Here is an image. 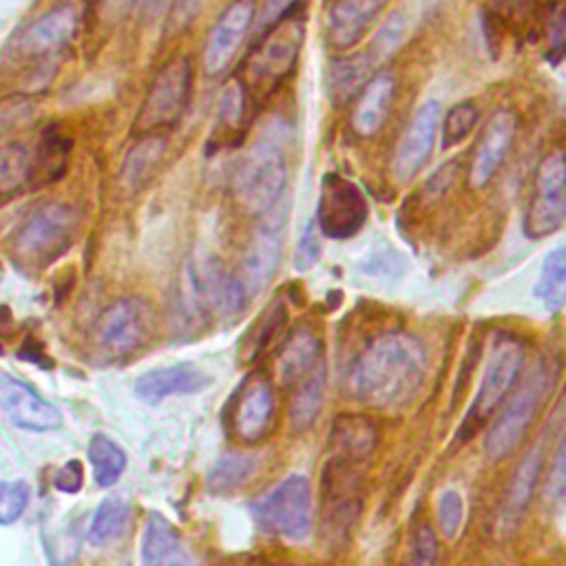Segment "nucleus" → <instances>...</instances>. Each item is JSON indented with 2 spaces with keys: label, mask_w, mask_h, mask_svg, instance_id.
I'll return each mask as SVG.
<instances>
[{
  "label": "nucleus",
  "mask_w": 566,
  "mask_h": 566,
  "mask_svg": "<svg viewBox=\"0 0 566 566\" xmlns=\"http://www.w3.org/2000/svg\"><path fill=\"white\" fill-rule=\"evenodd\" d=\"M427 374V352L407 332L376 336L356 356L349 385L354 396L371 407L387 409L409 402Z\"/></svg>",
  "instance_id": "obj_1"
},
{
  "label": "nucleus",
  "mask_w": 566,
  "mask_h": 566,
  "mask_svg": "<svg viewBox=\"0 0 566 566\" xmlns=\"http://www.w3.org/2000/svg\"><path fill=\"white\" fill-rule=\"evenodd\" d=\"M245 303L248 292L243 283L217 259H192L181 270L175 298V321H179L184 329L197 332L212 316H239Z\"/></svg>",
  "instance_id": "obj_2"
},
{
  "label": "nucleus",
  "mask_w": 566,
  "mask_h": 566,
  "mask_svg": "<svg viewBox=\"0 0 566 566\" xmlns=\"http://www.w3.org/2000/svg\"><path fill=\"white\" fill-rule=\"evenodd\" d=\"M303 40L305 15L294 2L281 15H276L243 62V77L239 80L250 97L263 99L281 86V82L296 66Z\"/></svg>",
  "instance_id": "obj_3"
},
{
  "label": "nucleus",
  "mask_w": 566,
  "mask_h": 566,
  "mask_svg": "<svg viewBox=\"0 0 566 566\" xmlns=\"http://www.w3.org/2000/svg\"><path fill=\"white\" fill-rule=\"evenodd\" d=\"M557 367L551 363H539L533 374H528L513 396L504 402L497 418L491 422L484 436V453L489 460H504L511 455L526 438L531 424L535 422L546 394L555 385Z\"/></svg>",
  "instance_id": "obj_4"
},
{
  "label": "nucleus",
  "mask_w": 566,
  "mask_h": 566,
  "mask_svg": "<svg viewBox=\"0 0 566 566\" xmlns=\"http://www.w3.org/2000/svg\"><path fill=\"white\" fill-rule=\"evenodd\" d=\"M524 365V345L515 334H497L491 340L482 378L471 407L458 429L455 442L469 440L489 418L500 409L504 398L511 394Z\"/></svg>",
  "instance_id": "obj_5"
},
{
  "label": "nucleus",
  "mask_w": 566,
  "mask_h": 566,
  "mask_svg": "<svg viewBox=\"0 0 566 566\" xmlns=\"http://www.w3.org/2000/svg\"><path fill=\"white\" fill-rule=\"evenodd\" d=\"M287 181L285 157L272 142H256L232 170V195L248 214H268Z\"/></svg>",
  "instance_id": "obj_6"
},
{
  "label": "nucleus",
  "mask_w": 566,
  "mask_h": 566,
  "mask_svg": "<svg viewBox=\"0 0 566 566\" xmlns=\"http://www.w3.org/2000/svg\"><path fill=\"white\" fill-rule=\"evenodd\" d=\"M360 464L329 455L321 480V531L329 548L347 542L363 506Z\"/></svg>",
  "instance_id": "obj_7"
},
{
  "label": "nucleus",
  "mask_w": 566,
  "mask_h": 566,
  "mask_svg": "<svg viewBox=\"0 0 566 566\" xmlns=\"http://www.w3.org/2000/svg\"><path fill=\"white\" fill-rule=\"evenodd\" d=\"M261 531L301 542L312 531V486L307 475L292 473L250 504Z\"/></svg>",
  "instance_id": "obj_8"
},
{
  "label": "nucleus",
  "mask_w": 566,
  "mask_h": 566,
  "mask_svg": "<svg viewBox=\"0 0 566 566\" xmlns=\"http://www.w3.org/2000/svg\"><path fill=\"white\" fill-rule=\"evenodd\" d=\"M192 64L186 55L170 57L153 77L146 99L135 117L133 133L150 135L161 128L175 126L190 99Z\"/></svg>",
  "instance_id": "obj_9"
},
{
  "label": "nucleus",
  "mask_w": 566,
  "mask_h": 566,
  "mask_svg": "<svg viewBox=\"0 0 566 566\" xmlns=\"http://www.w3.org/2000/svg\"><path fill=\"white\" fill-rule=\"evenodd\" d=\"M564 153L559 148L544 155L533 175V199L524 214V234L542 239L557 232L566 219Z\"/></svg>",
  "instance_id": "obj_10"
},
{
  "label": "nucleus",
  "mask_w": 566,
  "mask_h": 566,
  "mask_svg": "<svg viewBox=\"0 0 566 566\" xmlns=\"http://www.w3.org/2000/svg\"><path fill=\"white\" fill-rule=\"evenodd\" d=\"M367 221V201L360 188L334 172L321 181L316 201V226L329 239H349Z\"/></svg>",
  "instance_id": "obj_11"
},
{
  "label": "nucleus",
  "mask_w": 566,
  "mask_h": 566,
  "mask_svg": "<svg viewBox=\"0 0 566 566\" xmlns=\"http://www.w3.org/2000/svg\"><path fill=\"white\" fill-rule=\"evenodd\" d=\"M153 334V310L142 298L111 303L95 327V338L108 356H128L144 347Z\"/></svg>",
  "instance_id": "obj_12"
},
{
  "label": "nucleus",
  "mask_w": 566,
  "mask_h": 566,
  "mask_svg": "<svg viewBox=\"0 0 566 566\" xmlns=\"http://www.w3.org/2000/svg\"><path fill=\"white\" fill-rule=\"evenodd\" d=\"M80 223V214L69 203H46L38 208L18 232V248L27 256L53 259L66 250Z\"/></svg>",
  "instance_id": "obj_13"
},
{
  "label": "nucleus",
  "mask_w": 566,
  "mask_h": 566,
  "mask_svg": "<svg viewBox=\"0 0 566 566\" xmlns=\"http://www.w3.org/2000/svg\"><path fill=\"white\" fill-rule=\"evenodd\" d=\"M254 20V2L252 0H232L223 13L217 18L203 44V71L210 77H217L228 71L237 51L241 49L250 27Z\"/></svg>",
  "instance_id": "obj_14"
},
{
  "label": "nucleus",
  "mask_w": 566,
  "mask_h": 566,
  "mask_svg": "<svg viewBox=\"0 0 566 566\" xmlns=\"http://www.w3.org/2000/svg\"><path fill=\"white\" fill-rule=\"evenodd\" d=\"M274 418V391L268 378L252 376L234 394L230 402V429L245 442H261L272 429Z\"/></svg>",
  "instance_id": "obj_15"
},
{
  "label": "nucleus",
  "mask_w": 566,
  "mask_h": 566,
  "mask_svg": "<svg viewBox=\"0 0 566 566\" xmlns=\"http://www.w3.org/2000/svg\"><path fill=\"white\" fill-rule=\"evenodd\" d=\"M515 130H517V117L513 111L500 108L489 117L471 155L469 177H467L471 188H484L495 177V172L504 164L506 153L511 150Z\"/></svg>",
  "instance_id": "obj_16"
},
{
  "label": "nucleus",
  "mask_w": 566,
  "mask_h": 566,
  "mask_svg": "<svg viewBox=\"0 0 566 566\" xmlns=\"http://www.w3.org/2000/svg\"><path fill=\"white\" fill-rule=\"evenodd\" d=\"M440 124V104L429 99L418 106L411 122L407 124L394 155V172L398 179H411L429 159Z\"/></svg>",
  "instance_id": "obj_17"
},
{
  "label": "nucleus",
  "mask_w": 566,
  "mask_h": 566,
  "mask_svg": "<svg viewBox=\"0 0 566 566\" xmlns=\"http://www.w3.org/2000/svg\"><path fill=\"white\" fill-rule=\"evenodd\" d=\"M0 409L20 429L53 431L62 427V413L35 389L15 378H0Z\"/></svg>",
  "instance_id": "obj_18"
},
{
  "label": "nucleus",
  "mask_w": 566,
  "mask_h": 566,
  "mask_svg": "<svg viewBox=\"0 0 566 566\" xmlns=\"http://www.w3.org/2000/svg\"><path fill=\"white\" fill-rule=\"evenodd\" d=\"M281 226L272 219H263L254 228L241 261V283L248 294L261 292L272 281L281 261Z\"/></svg>",
  "instance_id": "obj_19"
},
{
  "label": "nucleus",
  "mask_w": 566,
  "mask_h": 566,
  "mask_svg": "<svg viewBox=\"0 0 566 566\" xmlns=\"http://www.w3.org/2000/svg\"><path fill=\"white\" fill-rule=\"evenodd\" d=\"M544 458H546L544 436H539L535 440V444L528 447V451L520 460V464L504 491L500 515H497V526L502 533H511L524 517V513L535 495V489H537V482H539V475L544 469Z\"/></svg>",
  "instance_id": "obj_20"
},
{
  "label": "nucleus",
  "mask_w": 566,
  "mask_h": 566,
  "mask_svg": "<svg viewBox=\"0 0 566 566\" xmlns=\"http://www.w3.org/2000/svg\"><path fill=\"white\" fill-rule=\"evenodd\" d=\"M210 376L192 363H175L150 369L135 380V396L146 405H159L170 396H188L206 389Z\"/></svg>",
  "instance_id": "obj_21"
},
{
  "label": "nucleus",
  "mask_w": 566,
  "mask_h": 566,
  "mask_svg": "<svg viewBox=\"0 0 566 566\" xmlns=\"http://www.w3.org/2000/svg\"><path fill=\"white\" fill-rule=\"evenodd\" d=\"M77 31V13L71 4H62L40 15L18 35L15 46L24 55H46L60 51Z\"/></svg>",
  "instance_id": "obj_22"
},
{
  "label": "nucleus",
  "mask_w": 566,
  "mask_h": 566,
  "mask_svg": "<svg viewBox=\"0 0 566 566\" xmlns=\"http://www.w3.org/2000/svg\"><path fill=\"white\" fill-rule=\"evenodd\" d=\"M389 0H338L327 13V42L336 51L352 49L374 24Z\"/></svg>",
  "instance_id": "obj_23"
},
{
  "label": "nucleus",
  "mask_w": 566,
  "mask_h": 566,
  "mask_svg": "<svg viewBox=\"0 0 566 566\" xmlns=\"http://www.w3.org/2000/svg\"><path fill=\"white\" fill-rule=\"evenodd\" d=\"M396 93V80L389 71H378L360 88L352 115V128L358 137H374L387 122Z\"/></svg>",
  "instance_id": "obj_24"
},
{
  "label": "nucleus",
  "mask_w": 566,
  "mask_h": 566,
  "mask_svg": "<svg viewBox=\"0 0 566 566\" xmlns=\"http://www.w3.org/2000/svg\"><path fill=\"white\" fill-rule=\"evenodd\" d=\"M378 444L376 422L363 413H340L329 429V451L336 458L367 462Z\"/></svg>",
  "instance_id": "obj_25"
},
{
  "label": "nucleus",
  "mask_w": 566,
  "mask_h": 566,
  "mask_svg": "<svg viewBox=\"0 0 566 566\" xmlns=\"http://www.w3.org/2000/svg\"><path fill=\"white\" fill-rule=\"evenodd\" d=\"M323 360V343L310 327H296L285 340L276 358L279 378L285 387H294Z\"/></svg>",
  "instance_id": "obj_26"
},
{
  "label": "nucleus",
  "mask_w": 566,
  "mask_h": 566,
  "mask_svg": "<svg viewBox=\"0 0 566 566\" xmlns=\"http://www.w3.org/2000/svg\"><path fill=\"white\" fill-rule=\"evenodd\" d=\"M142 562L146 566H181L192 562L177 528L161 513L148 515L142 537Z\"/></svg>",
  "instance_id": "obj_27"
},
{
  "label": "nucleus",
  "mask_w": 566,
  "mask_h": 566,
  "mask_svg": "<svg viewBox=\"0 0 566 566\" xmlns=\"http://www.w3.org/2000/svg\"><path fill=\"white\" fill-rule=\"evenodd\" d=\"M374 60L367 53L336 57L327 69V93L334 106L347 104L371 77Z\"/></svg>",
  "instance_id": "obj_28"
},
{
  "label": "nucleus",
  "mask_w": 566,
  "mask_h": 566,
  "mask_svg": "<svg viewBox=\"0 0 566 566\" xmlns=\"http://www.w3.org/2000/svg\"><path fill=\"white\" fill-rule=\"evenodd\" d=\"M325 380H327V369H325V360H321L303 380L294 385L296 391L290 405V424L294 431H305L314 424L323 405Z\"/></svg>",
  "instance_id": "obj_29"
},
{
  "label": "nucleus",
  "mask_w": 566,
  "mask_h": 566,
  "mask_svg": "<svg viewBox=\"0 0 566 566\" xmlns=\"http://www.w3.org/2000/svg\"><path fill=\"white\" fill-rule=\"evenodd\" d=\"M259 469V458L252 453H226L221 455L208 473L206 489L212 495H232L239 491Z\"/></svg>",
  "instance_id": "obj_30"
},
{
  "label": "nucleus",
  "mask_w": 566,
  "mask_h": 566,
  "mask_svg": "<svg viewBox=\"0 0 566 566\" xmlns=\"http://www.w3.org/2000/svg\"><path fill=\"white\" fill-rule=\"evenodd\" d=\"M128 522H130V506L122 497H115V495L104 497L93 513L86 537L93 546H106L126 533Z\"/></svg>",
  "instance_id": "obj_31"
},
{
  "label": "nucleus",
  "mask_w": 566,
  "mask_h": 566,
  "mask_svg": "<svg viewBox=\"0 0 566 566\" xmlns=\"http://www.w3.org/2000/svg\"><path fill=\"white\" fill-rule=\"evenodd\" d=\"M166 150V139L161 135H142V139L128 150L122 168V179L126 186L137 190L146 184V179L153 175L155 166L159 164L161 155Z\"/></svg>",
  "instance_id": "obj_32"
},
{
  "label": "nucleus",
  "mask_w": 566,
  "mask_h": 566,
  "mask_svg": "<svg viewBox=\"0 0 566 566\" xmlns=\"http://www.w3.org/2000/svg\"><path fill=\"white\" fill-rule=\"evenodd\" d=\"M535 296L548 312H559L566 301V252L564 248H555L544 259V265L537 276Z\"/></svg>",
  "instance_id": "obj_33"
},
{
  "label": "nucleus",
  "mask_w": 566,
  "mask_h": 566,
  "mask_svg": "<svg viewBox=\"0 0 566 566\" xmlns=\"http://www.w3.org/2000/svg\"><path fill=\"white\" fill-rule=\"evenodd\" d=\"M88 462L99 486H113L126 469V453L104 433H95L88 442Z\"/></svg>",
  "instance_id": "obj_34"
},
{
  "label": "nucleus",
  "mask_w": 566,
  "mask_h": 566,
  "mask_svg": "<svg viewBox=\"0 0 566 566\" xmlns=\"http://www.w3.org/2000/svg\"><path fill=\"white\" fill-rule=\"evenodd\" d=\"M285 321H287V310L281 301L272 303L270 310L261 316V321L252 327L250 334H245L248 338V349L243 352V360L252 363L259 354H263V349H268V345L281 336L283 327H285Z\"/></svg>",
  "instance_id": "obj_35"
},
{
  "label": "nucleus",
  "mask_w": 566,
  "mask_h": 566,
  "mask_svg": "<svg viewBox=\"0 0 566 566\" xmlns=\"http://www.w3.org/2000/svg\"><path fill=\"white\" fill-rule=\"evenodd\" d=\"M31 153L24 144H7L0 148V190H13L29 177Z\"/></svg>",
  "instance_id": "obj_36"
},
{
  "label": "nucleus",
  "mask_w": 566,
  "mask_h": 566,
  "mask_svg": "<svg viewBox=\"0 0 566 566\" xmlns=\"http://www.w3.org/2000/svg\"><path fill=\"white\" fill-rule=\"evenodd\" d=\"M478 117V106L469 99L451 106L442 119V146H453L467 139L475 128Z\"/></svg>",
  "instance_id": "obj_37"
},
{
  "label": "nucleus",
  "mask_w": 566,
  "mask_h": 566,
  "mask_svg": "<svg viewBox=\"0 0 566 566\" xmlns=\"http://www.w3.org/2000/svg\"><path fill=\"white\" fill-rule=\"evenodd\" d=\"M248 99H250V95H248L245 86L241 84L239 77H234L221 97V108H219V128L221 130L232 133L243 126V122L248 117Z\"/></svg>",
  "instance_id": "obj_38"
},
{
  "label": "nucleus",
  "mask_w": 566,
  "mask_h": 566,
  "mask_svg": "<svg viewBox=\"0 0 566 566\" xmlns=\"http://www.w3.org/2000/svg\"><path fill=\"white\" fill-rule=\"evenodd\" d=\"M436 511H438V526L442 531V535L447 539H453L460 531V524H462V515H464V502H462V495L453 489H447L438 495V504H436Z\"/></svg>",
  "instance_id": "obj_39"
},
{
  "label": "nucleus",
  "mask_w": 566,
  "mask_h": 566,
  "mask_svg": "<svg viewBox=\"0 0 566 566\" xmlns=\"http://www.w3.org/2000/svg\"><path fill=\"white\" fill-rule=\"evenodd\" d=\"M29 504L27 482H2L0 480V524L15 522Z\"/></svg>",
  "instance_id": "obj_40"
},
{
  "label": "nucleus",
  "mask_w": 566,
  "mask_h": 566,
  "mask_svg": "<svg viewBox=\"0 0 566 566\" xmlns=\"http://www.w3.org/2000/svg\"><path fill=\"white\" fill-rule=\"evenodd\" d=\"M436 559H438L436 533L431 531V526L422 524V526H418V531L413 535L409 562L416 566H429V564H436Z\"/></svg>",
  "instance_id": "obj_41"
},
{
  "label": "nucleus",
  "mask_w": 566,
  "mask_h": 566,
  "mask_svg": "<svg viewBox=\"0 0 566 566\" xmlns=\"http://www.w3.org/2000/svg\"><path fill=\"white\" fill-rule=\"evenodd\" d=\"M321 256V245H318V237H316V228L314 223H307L298 243H296V252H294V268L298 272L310 270Z\"/></svg>",
  "instance_id": "obj_42"
},
{
  "label": "nucleus",
  "mask_w": 566,
  "mask_h": 566,
  "mask_svg": "<svg viewBox=\"0 0 566 566\" xmlns=\"http://www.w3.org/2000/svg\"><path fill=\"white\" fill-rule=\"evenodd\" d=\"M203 4H206V0H175L170 15H168V31L179 33L181 29H186L199 15Z\"/></svg>",
  "instance_id": "obj_43"
},
{
  "label": "nucleus",
  "mask_w": 566,
  "mask_h": 566,
  "mask_svg": "<svg viewBox=\"0 0 566 566\" xmlns=\"http://www.w3.org/2000/svg\"><path fill=\"white\" fill-rule=\"evenodd\" d=\"M82 482H84V471H82V464L80 460H69L53 478V484L55 489L64 491V493H77L82 489Z\"/></svg>",
  "instance_id": "obj_44"
},
{
  "label": "nucleus",
  "mask_w": 566,
  "mask_h": 566,
  "mask_svg": "<svg viewBox=\"0 0 566 566\" xmlns=\"http://www.w3.org/2000/svg\"><path fill=\"white\" fill-rule=\"evenodd\" d=\"M548 497L553 502H562L564 500V442H557V451L553 458V467L548 471Z\"/></svg>",
  "instance_id": "obj_45"
},
{
  "label": "nucleus",
  "mask_w": 566,
  "mask_h": 566,
  "mask_svg": "<svg viewBox=\"0 0 566 566\" xmlns=\"http://www.w3.org/2000/svg\"><path fill=\"white\" fill-rule=\"evenodd\" d=\"M455 170H458V164H455V161H449V164H444L436 175H431L429 181H427V186H424L427 195H431V197L444 195L447 188L451 186L453 177H455Z\"/></svg>",
  "instance_id": "obj_46"
},
{
  "label": "nucleus",
  "mask_w": 566,
  "mask_h": 566,
  "mask_svg": "<svg viewBox=\"0 0 566 566\" xmlns=\"http://www.w3.org/2000/svg\"><path fill=\"white\" fill-rule=\"evenodd\" d=\"M548 38H551V53L562 55V49H564V11H562V7H557V11L553 15V24L548 27Z\"/></svg>",
  "instance_id": "obj_47"
},
{
  "label": "nucleus",
  "mask_w": 566,
  "mask_h": 566,
  "mask_svg": "<svg viewBox=\"0 0 566 566\" xmlns=\"http://www.w3.org/2000/svg\"><path fill=\"white\" fill-rule=\"evenodd\" d=\"M168 4V0H142V11L146 18H157L161 13V9Z\"/></svg>",
  "instance_id": "obj_48"
},
{
  "label": "nucleus",
  "mask_w": 566,
  "mask_h": 566,
  "mask_svg": "<svg viewBox=\"0 0 566 566\" xmlns=\"http://www.w3.org/2000/svg\"><path fill=\"white\" fill-rule=\"evenodd\" d=\"M130 2H133V0H111V4H115V7H119V9H126Z\"/></svg>",
  "instance_id": "obj_49"
},
{
  "label": "nucleus",
  "mask_w": 566,
  "mask_h": 566,
  "mask_svg": "<svg viewBox=\"0 0 566 566\" xmlns=\"http://www.w3.org/2000/svg\"><path fill=\"white\" fill-rule=\"evenodd\" d=\"M500 2H506V0H500Z\"/></svg>",
  "instance_id": "obj_50"
},
{
  "label": "nucleus",
  "mask_w": 566,
  "mask_h": 566,
  "mask_svg": "<svg viewBox=\"0 0 566 566\" xmlns=\"http://www.w3.org/2000/svg\"><path fill=\"white\" fill-rule=\"evenodd\" d=\"M0 352H2V347H0Z\"/></svg>",
  "instance_id": "obj_51"
}]
</instances>
